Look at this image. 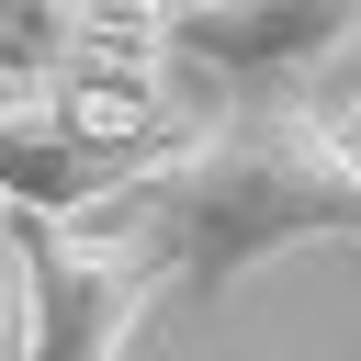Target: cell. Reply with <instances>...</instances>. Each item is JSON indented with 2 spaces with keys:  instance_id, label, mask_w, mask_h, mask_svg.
Returning <instances> with one entry per match:
<instances>
[{
  "instance_id": "6da1fadb",
  "label": "cell",
  "mask_w": 361,
  "mask_h": 361,
  "mask_svg": "<svg viewBox=\"0 0 361 361\" xmlns=\"http://www.w3.org/2000/svg\"><path fill=\"white\" fill-rule=\"evenodd\" d=\"M124 237L158 248V271L180 293H226L237 271L316 248V237H361V158L327 113L305 102H248L226 124H192L124 203Z\"/></svg>"
},
{
  "instance_id": "5b68a950",
  "label": "cell",
  "mask_w": 361,
  "mask_h": 361,
  "mask_svg": "<svg viewBox=\"0 0 361 361\" xmlns=\"http://www.w3.org/2000/svg\"><path fill=\"white\" fill-rule=\"evenodd\" d=\"M79 23H90V0H0V68L11 79H68V56H79Z\"/></svg>"
},
{
  "instance_id": "9c48e42d",
  "label": "cell",
  "mask_w": 361,
  "mask_h": 361,
  "mask_svg": "<svg viewBox=\"0 0 361 361\" xmlns=\"http://www.w3.org/2000/svg\"><path fill=\"white\" fill-rule=\"evenodd\" d=\"M11 361H23V350H11Z\"/></svg>"
},
{
  "instance_id": "7a4b0ae2",
  "label": "cell",
  "mask_w": 361,
  "mask_h": 361,
  "mask_svg": "<svg viewBox=\"0 0 361 361\" xmlns=\"http://www.w3.org/2000/svg\"><path fill=\"white\" fill-rule=\"evenodd\" d=\"M11 293H23V361H124L147 305L169 293V271L124 226H34V214H11Z\"/></svg>"
},
{
  "instance_id": "3957f363",
  "label": "cell",
  "mask_w": 361,
  "mask_h": 361,
  "mask_svg": "<svg viewBox=\"0 0 361 361\" xmlns=\"http://www.w3.org/2000/svg\"><path fill=\"white\" fill-rule=\"evenodd\" d=\"M350 45H361V0H192V11H169V56L226 90H259V102L305 90Z\"/></svg>"
},
{
  "instance_id": "ba28073f",
  "label": "cell",
  "mask_w": 361,
  "mask_h": 361,
  "mask_svg": "<svg viewBox=\"0 0 361 361\" xmlns=\"http://www.w3.org/2000/svg\"><path fill=\"white\" fill-rule=\"evenodd\" d=\"M158 11H192V0H158Z\"/></svg>"
},
{
  "instance_id": "52a82bcc",
  "label": "cell",
  "mask_w": 361,
  "mask_h": 361,
  "mask_svg": "<svg viewBox=\"0 0 361 361\" xmlns=\"http://www.w3.org/2000/svg\"><path fill=\"white\" fill-rule=\"evenodd\" d=\"M338 135H350V158H361V113H338Z\"/></svg>"
},
{
  "instance_id": "277c9868",
  "label": "cell",
  "mask_w": 361,
  "mask_h": 361,
  "mask_svg": "<svg viewBox=\"0 0 361 361\" xmlns=\"http://www.w3.org/2000/svg\"><path fill=\"white\" fill-rule=\"evenodd\" d=\"M147 169H158V147L102 135L68 90H34L0 124V214H34V226H90V203H124Z\"/></svg>"
},
{
  "instance_id": "8992f818",
  "label": "cell",
  "mask_w": 361,
  "mask_h": 361,
  "mask_svg": "<svg viewBox=\"0 0 361 361\" xmlns=\"http://www.w3.org/2000/svg\"><path fill=\"white\" fill-rule=\"evenodd\" d=\"M23 102H34V79H11V68H0V124H11Z\"/></svg>"
}]
</instances>
